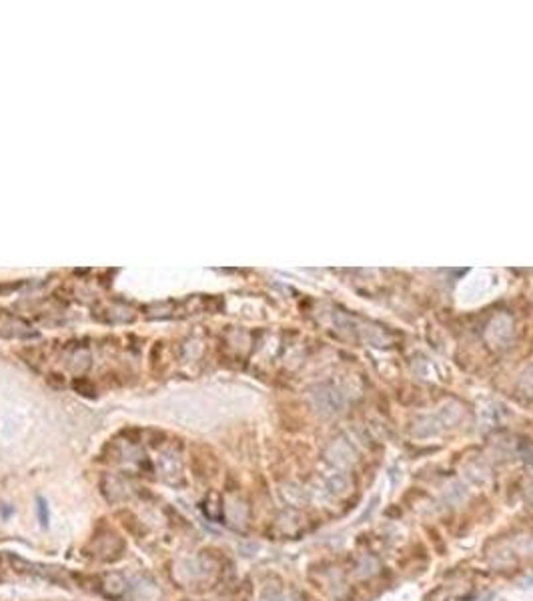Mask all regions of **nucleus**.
Here are the masks:
<instances>
[{"instance_id":"nucleus-1","label":"nucleus","mask_w":533,"mask_h":601,"mask_svg":"<svg viewBox=\"0 0 533 601\" xmlns=\"http://www.w3.org/2000/svg\"><path fill=\"white\" fill-rule=\"evenodd\" d=\"M83 551H85V555L97 559V561L113 563V561H119L122 555H124L126 543H124V539H122L121 535L115 532L113 527H108L106 523L101 521Z\"/></svg>"},{"instance_id":"nucleus-2","label":"nucleus","mask_w":533,"mask_h":601,"mask_svg":"<svg viewBox=\"0 0 533 601\" xmlns=\"http://www.w3.org/2000/svg\"><path fill=\"white\" fill-rule=\"evenodd\" d=\"M95 587L99 593H103L104 598L110 600H122L129 591V584L122 577L121 573H104V575H97L95 577Z\"/></svg>"},{"instance_id":"nucleus-3","label":"nucleus","mask_w":533,"mask_h":601,"mask_svg":"<svg viewBox=\"0 0 533 601\" xmlns=\"http://www.w3.org/2000/svg\"><path fill=\"white\" fill-rule=\"evenodd\" d=\"M36 511H38V521L42 527L49 525V503L44 497H36Z\"/></svg>"},{"instance_id":"nucleus-4","label":"nucleus","mask_w":533,"mask_h":601,"mask_svg":"<svg viewBox=\"0 0 533 601\" xmlns=\"http://www.w3.org/2000/svg\"><path fill=\"white\" fill-rule=\"evenodd\" d=\"M527 497H530V501H532V503H533V485H532V487H530V489H527Z\"/></svg>"}]
</instances>
